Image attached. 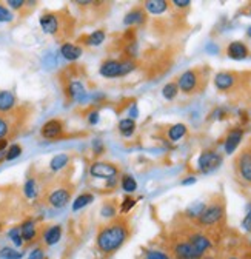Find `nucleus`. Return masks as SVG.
<instances>
[{"mask_svg": "<svg viewBox=\"0 0 251 259\" xmlns=\"http://www.w3.org/2000/svg\"><path fill=\"white\" fill-rule=\"evenodd\" d=\"M130 238V225L127 219L116 218L104 225L97 233L96 245L104 254H113Z\"/></svg>", "mask_w": 251, "mask_h": 259, "instance_id": "1", "label": "nucleus"}, {"mask_svg": "<svg viewBox=\"0 0 251 259\" xmlns=\"http://www.w3.org/2000/svg\"><path fill=\"white\" fill-rule=\"evenodd\" d=\"M64 90H65V94L70 101L73 102H79L82 101V97L85 96V87H83V82L77 77H70L65 85H64Z\"/></svg>", "mask_w": 251, "mask_h": 259, "instance_id": "14", "label": "nucleus"}, {"mask_svg": "<svg viewBox=\"0 0 251 259\" xmlns=\"http://www.w3.org/2000/svg\"><path fill=\"white\" fill-rule=\"evenodd\" d=\"M28 259H45V251H43V248H40V247L34 248L33 251H31V253L28 254Z\"/></svg>", "mask_w": 251, "mask_h": 259, "instance_id": "41", "label": "nucleus"}, {"mask_svg": "<svg viewBox=\"0 0 251 259\" xmlns=\"http://www.w3.org/2000/svg\"><path fill=\"white\" fill-rule=\"evenodd\" d=\"M143 257H145V259H171L165 251L158 250V248H149V250H145Z\"/></svg>", "mask_w": 251, "mask_h": 259, "instance_id": "34", "label": "nucleus"}, {"mask_svg": "<svg viewBox=\"0 0 251 259\" xmlns=\"http://www.w3.org/2000/svg\"><path fill=\"white\" fill-rule=\"evenodd\" d=\"M2 160H7V151L0 153V162H2Z\"/></svg>", "mask_w": 251, "mask_h": 259, "instance_id": "49", "label": "nucleus"}, {"mask_svg": "<svg viewBox=\"0 0 251 259\" xmlns=\"http://www.w3.org/2000/svg\"><path fill=\"white\" fill-rule=\"evenodd\" d=\"M188 241L191 242V245L204 256V253L211 248V239L208 236H205L204 233H193L188 236Z\"/></svg>", "mask_w": 251, "mask_h": 259, "instance_id": "20", "label": "nucleus"}, {"mask_svg": "<svg viewBox=\"0 0 251 259\" xmlns=\"http://www.w3.org/2000/svg\"><path fill=\"white\" fill-rule=\"evenodd\" d=\"M82 53H83V50L79 45H74V44H70V42L62 44V47H60V54L70 62L77 60L82 56Z\"/></svg>", "mask_w": 251, "mask_h": 259, "instance_id": "21", "label": "nucleus"}, {"mask_svg": "<svg viewBox=\"0 0 251 259\" xmlns=\"http://www.w3.org/2000/svg\"><path fill=\"white\" fill-rule=\"evenodd\" d=\"M230 259H239V257H236V256H233V257H230Z\"/></svg>", "mask_w": 251, "mask_h": 259, "instance_id": "52", "label": "nucleus"}, {"mask_svg": "<svg viewBox=\"0 0 251 259\" xmlns=\"http://www.w3.org/2000/svg\"><path fill=\"white\" fill-rule=\"evenodd\" d=\"M120 187L123 191H127V193H134L137 190V182L133 176L130 175H123L122 179H120Z\"/></svg>", "mask_w": 251, "mask_h": 259, "instance_id": "30", "label": "nucleus"}, {"mask_svg": "<svg viewBox=\"0 0 251 259\" xmlns=\"http://www.w3.org/2000/svg\"><path fill=\"white\" fill-rule=\"evenodd\" d=\"M137 117V107L133 105V108L130 110V119H136Z\"/></svg>", "mask_w": 251, "mask_h": 259, "instance_id": "48", "label": "nucleus"}, {"mask_svg": "<svg viewBox=\"0 0 251 259\" xmlns=\"http://www.w3.org/2000/svg\"><path fill=\"white\" fill-rule=\"evenodd\" d=\"M60 238H62V227L60 225H49L42 233V241L48 247L56 245L60 241Z\"/></svg>", "mask_w": 251, "mask_h": 259, "instance_id": "19", "label": "nucleus"}, {"mask_svg": "<svg viewBox=\"0 0 251 259\" xmlns=\"http://www.w3.org/2000/svg\"><path fill=\"white\" fill-rule=\"evenodd\" d=\"M68 162H70V154L67 153H60V154H56L51 162H49V168L53 171H59L62 168H65L68 165Z\"/></svg>", "mask_w": 251, "mask_h": 259, "instance_id": "27", "label": "nucleus"}, {"mask_svg": "<svg viewBox=\"0 0 251 259\" xmlns=\"http://www.w3.org/2000/svg\"><path fill=\"white\" fill-rule=\"evenodd\" d=\"M88 122H89L91 125H96V123L99 122V111L91 110V111L88 113Z\"/></svg>", "mask_w": 251, "mask_h": 259, "instance_id": "43", "label": "nucleus"}, {"mask_svg": "<svg viewBox=\"0 0 251 259\" xmlns=\"http://www.w3.org/2000/svg\"><path fill=\"white\" fill-rule=\"evenodd\" d=\"M20 154H22V147L17 145V144H14V145H11V147L8 148V151H7V160H13V159H16V157H19Z\"/></svg>", "mask_w": 251, "mask_h": 259, "instance_id": "36", "label": "nucleus"}, {"mask_svg": "<svg viewBox=\"0 0 251 259\" xmlns=\"http://www.w3.org/2000/svg\"><path fill=\"white\" fill-rule=\"evenodd\" d=\"M117 214V208L113 202H105L102 210H101V216L102 218H107V219H113L114 216Z\"/></svg>", "mask_w": 251, "mask_h": 259, "instance_id": "35", "label": "nucleus"}, {"mask_svg": "<svg viewBox=\"0 0 251 259\" xmlns=\"http://www.w3.org/2000/svg\"><path fill=\"white\" fill-rule=\"evenodd\" d=\"M186 132H188L186 125H183V123H174V125H171L168 128V133L167 135H168V139L171 142H176V141H180L186 135Z\"/></svg>", "mask_w": 251, "mask_h": 259, "instance_id": "26", "label": "nucleus"}, {"mask_svg": "<svg viewBox=\"0 0 251 259\" xmlns=\"http://www.w3.org/2000/svg\"><path fill=\"white\" fill-rule=\"evenodd\" d=\"M143 10L151 14H162L168 10V2L165 0H148L143 4Z\"/></svg>", "mask_w": 251, "mask_h": 259, "instance_id": "23", "label": "nucleus"}, {"mask_svg": "<svg viewBox=\"0 0 251 259\" xmlns=\"http://www.w3.org/2000/svg\"><path fill=\"white\" fill-rule=\"evenodd\" d=\"M225 216V208L222 202H211L210 205H205L204 211L197 218L199 225L202 227H213L217 222H221Z\"/></svg>", "mask_w": 251, "mask_h": 259, "instance_id": "5", "label": "nucleus"}, {"mask_svg": "<svg viewBox=\"0 0 251 259\" xmlns=\"http://www.w3.org/2000/svg\"><path fill=\"white\" fill-rule=\"evenodd\" d=\"M204 85H207V80H204L199 70H186L177 79L179 91H182L185 94H194V93L200 91L204 88Z\"/></svg>", "mask_w": 251, "mask_h": 259, "instance_id": "4", "label": "nucleus"}, {"mask_svg": "<svg viewBox=\"0 0 251 259\" xmlns=\"http://www.w3.org/2000/svg\"><path fill=\"white\" fill-rule=\"evenodd\" d=\"M243 138V130L242 128H233L231 132L227 135L225 142H224V150L227 154H233L236 151V148L239 147V144L242 142Z\"/></svg>", "mask_w": 251, "mask_h": 259, "instance_id": "15", "label": "nucleus"}, {"mask_svg": "<svg viewBox=\"0 0 251 259\" xmlns=\"http://www.w3.org/2000/svg\"><path fill=\"white\" fill-rule=\"evenodd\" d=\"M16 96L11 91H0V114H8L17 108Z\"/></svg>", "mask_w": 251, "mask_h": 259, "instance_id": "18", "label": "nucleus"}, {"mask_svg": "<svg viewBox=\"0 0 251 259\" xmlns=\"http://www.w3.org/2000/svg\"><path fill=\"white\" fill-rule=\"evenodd\" d=\"M20 111L17 108L8 114H0V139H8L20 126Z\"/></svg>", "mask_w": 251, "mask_h": 259, "instance_id": "7", "label": "nucleus"}, {"mask_svg": "<svg viewBox=\"0 0 251 259\" xmlns=\"http://www.w3.org/2000/svg\"><path fill=\"white\" fill-rule=\"evenodd\" d=\"M8 147V139H0V153L5 151Z\"/></svg>", "mask_w": 251, "mask_h": 259, "instance_id": "47", "label": "nucleus"}, {"mask_svg": "<svg viewBox=\"0 0 251 259\" xmlns=\"http://www.w3.org/2000/svg\"><path fill=\"white\" fill-rule=\"evenodd\" d=\"M196 182V178L194 176H190V178H186L182 181V185H190V184H194Z\"/></svg>", "mask_w": 251, "mask_h": 259, "instance_id": "46", "label": "nucleus"}, {"mask_svg": "<svg viewBox=\"0 0 251 259\" xmlns=\"http://www.w3.org/2000/svg\"><path fill=\"white\" fill-rule=\"evenodd\" d=\"M162 94L167 101H173L176 99V96L179 94V87L177 82H168L164 88H162Z\"/></svg>", "mask_w": 251, "mask_h": 259, "instance_id": "31", "label": "nucleus"}, {"mask_svg": "<svg viewBox=\"0 0 251 259\" xmlns=\"http://www.w3.org/2000/svg\"><path fill=\"white\" fill-rule=\"evenodd\" d=\"M173 253L177 259H200L202 254L191 245L190 241H177L173 245Z\"/></svg>", "mask_w": 251, "mask_h": 259, "instance_id": "12", "label": "nucleus"}, {"mask_svg": "<svg viewBox=\"0 0 251 259\" xmlns=\"http://www.w3.org/2000/svg\"><path fill=\"white\" fill-rule=\"evenodd\" d=\"M222 154H219L217 151L214 150H205L200 153L199 159H197V167H199V171L204 173V175H208L214 170H217L222 164Z\"/></svg>", "mask_w": 251, "mask_h": 259, "instance_id": "6", "label": "nucleus"}, {"mask_svg": "<svg viewBox=\"0 0 251 259\" xmlns=\"http://www.w3.org/2000/svg\"><path fill=\"white\" fill-rule=\"evenodd\" d=\"M136 205V199H133L131 196H127L123 199V202H122V205H120V211L122 213H128V211H131V208Z\"/></svg>", "mask_w": 251, "mask_h": 259, "instance_id": "37", "label": "nucleus"}, {"mask_svg": "<svg viewBox=\"0 0 251 259\" xmlns=\"http://www.w3.org/2000/svg\"><path fill=\"white\" fill-rule=\"evenodd\" d=\"M119 132L123 138H131L136 132V120L134 119H122L119 122Z\"/></svg>", "mask_w": 251, "mask_h": 259, "instance_id": "24", "label": "nucleus"}, {"mask_svg": "<svg viewBox=\"0 0 251 259\" xmlns=\"http://www.w3.org/2000/svg\"><path fill=\"white\" fill-rule=\"evenodd\" d=\"M204 208H205V204H197V205H194L191 208H188L186 214H188V218H196L197 219L200 216V213L204 211Z\"/></svg>", "mask_w": 251, "mask_h": 259, "instance_id": "39", "label": "nucleus"}, {"mask_svg": "<svg viewBox=\"0 0 251 259\" xmlns=\"http://www.w3.org/2000/svg\"><path fill=\"white\" fill-rule=\"evenodd\" d=\"M248 14H249V16H251V7H249V8H248Z\"/></svg>", "mask_w": 251, "mask_h": 259, "instance_id": "51", "label": "nucleus"}, {"mask_svg": "<svg viewBox=\"0 0 251 259\" xmlns=\"http://www.w3.org/2000/svg\"><path fill=\"white\" fill-rule=\"evenodd\" d=\"M105 40V31L104 29H97V31H92L91 34L83 37V44L88 47H99L102 45Z\"/></svg>", "mask_w": 251, "mask_h": 259, "instance_id": "25", "label": "nucleus"}, {"mask_svg": "<svg viewBox=\"0 0 251 259\" xmlns=\"http://www.w3.org/2000/svg\"><path fill=\"white\" fill-rule=\"evenodd\" d=\"M89 175L92 178L97 179H111L119 176V167L116 164H111V162H104V160H97L92 162L89 167Z\"/></svg>", "mask_w": 251, "mask_h": 259, "instance_id": "9", "label": "nucleus"}, {"mask_svg": "<svg viewBox=\"0 0 251 259\" xmlns=\"http://www.w3.org/2000/svg\"><path fill=\"white\" fill-rule=\"evenodd\" d=\"M92 150H94V153H96L97 156H101L102 153H104V144L101 142V141H94V144H92Z\"/></svg>", "mask_w": 251, "mask_h": 259, "instance_id": "44", "label": "nucleus"}, {"mask_svg": "<svg viewBox=\"0 0 251 259\" xmlns=\"http://www.w3.org/2000/svg\"><path fill=\"white\" fill-rule=\"evenodd\" d=\"M249 83H251V79H249Z\"/></svg>", "mask_w": 251, "mask_h": 259, "instance_id": "53", "label": "nucleus"}, {"mask_svg": "<svg viewBox=\"0 0 251 259\" xmlns=\"http://www.w3.org/2000/svg\"><path fill=\"white\" fill-rule=\"evenodd\" d=\"M136 68V63L134 60L131 59H127V60H105L101 68H99V73L101 76L104 77H108V79H114V77H123L130 74L131 71H134Z\"/></svg>", "mask_w": 251, "mask_h": 259, "instance_id": "3", "label": "nucleus"}, {"mask_svg": "<svg viewBox=\"0 0 251 259\" xmlns=\"http://www.w3.org/2000/svg\"><path fill=\"white\" fill-rule=\"evenodd\" d=\"M8 238L13 241V244L16 247H22L25 244V241L22 238V233H20V227H13V229L8 232Z\"/></svg>", "mask_w": 251, "mask_h": 259, "instance_id": "33", "label": "nucleus"}, {"mask_svg": "<svg viewBox=\"0 0 251 259\" xmlns=\"http://www.w3.org/2000/svg\"><path fill=\"white\" fill-rule=\"evenodd\" d=\"M236 171L239 178L251 185V147L245 148L236 159Z\"/></svg>", "mask_w": 251, "mask_h": 259, "instance_id": "10", "label": "nucleus"}, {"mask_svg": "<svg viewBox=\"0 0 251 259\" xmlns=\"http://www.w3.org/2000/svg\"><path fill=\"white\" fill-rule=\"evenodd\" d=\"M71 187L67 185H59L53 190L48 191V196H46V202L53 207V208H64L70 199H71Z\"/></svg>", "mask_w": 251, "mask_h": 259, "instance_id": "8", "label": "nucleus"}, {"mask_svg": "<svg viewBox=\"0 0 251 259\" xmlns=\"http://www.w3.org/2000/svg\"><path fill=\"white\" fill-rule=\"evenodd\" d=\"M242 229H243L245 232L251 233V210L246 213V216H245L243 221H242Z\"/></svg>", "mask_w": 251, "mask_h": 259, "instance_id": "42", "label": "nucleus"}, {"mask_svg": "<svg viewBox=\"0 0 251 259\" xmlns=\"http://www.w3.org/2000/svg\"><path fill=\"white\" fill-rule=\"evenodd\" d=\"M145 19H146V14H145L143 8H133L127 16H125L123 23L125 25H139V23H143Z\"/></svg>", "mask_w": 251, "mask_h": 259, "instance_id": "22", "label": "nucleus"}, {"mask_svg": "<svg viewBox=\"0 0 251 259\" xmlns=\"http://www.w3.org/2000/svg\"><path fill=\"white\" fill-rule=\"evenodd\" d=\"M20 233H22V238L25 242H33L37 239L39 229H37V225L33 219H26L20 225Z\"/></svg>", "mask_w": 251, "mask_h": 259, "instance_id": "17", "label": "nucleus"}, {"mask_svg": "<svg viewBox=\"0 0 251 259\" xmlns=\"http://www.w3.org/2000/svg\"><path fill=\"white\" fill-rule=\"evenodd\" d=\"M25 254L16 248H11V247H4L0 250V257L2 259H22Z\"/></svg>", "mask_w": 251, "mask_h": 259, "instance_id": "32", "label": "nucleus"}, {"mask_svg": "<svg viewBox=\"0 0 251 259\" xmlns=\"http://www.w3.org/2000/svg\"><path fill=\"white\" fill-rule=\"evenodd\" d=\"M13 19H14L13 13L5 5L0 4V22H13Z\"/></svg>", "mask_w": 251, "mask_h": 259, "instance_id": "38", "label": "nucleus"}, {"mask_svg": "<svg viewBox=\"0 0 251 259\" xmlns=\"http://www.w3.org/2000/svg\"><path fill=\"white\" fill-rule=\"evenodd\" d=\"M246 36L251 37V26H248V29H246Z\"/></svg>", "mask_w": 251, "mask_h": 259, "instance_id": "50", "label": "nucleus"}, {"mask_svg": "<svg viewBox=\"0 0 251 259\" xmlns=\"http://www.w3.org/2000/svg\"><path fill=\"white\" fill-rule=\"evenodd\" d=\"M237 83H239V76L233 71H221L214 76V87L216 90L222 93H228L234 90Z\"/></svg>", "mask_w": 251, "mask_h": 259, "instance_id": "11", "label": "nucleus"}, {"mask_svg": "<svg viewBox=\"0 0 251 259\" xmlns=\"http://www.w3.org/2000/svg\"><path fill=\"white\" fill-rule=\"evenodd\" d=\"M71 17L65 16L64 13H56V11H48L40 16V28L46 34H51L54 37H65L71 34L73 26H70Z\"/></svg>", "mask_w": 251, "mask_h": 259, "instance_id": "2", "label": "nucleus"}, {"mask_svg": "<svg viewBox=\"0 0 251 259\" xmlns=\"http://www.w3.org/2000/svg\"><path fill=\"white\" fill-rule=\"evenodd\" d=\"M173 5L174 7H177V8H188V7H190L191 5V2H190V0H174V2H173Z\"/></svg>", "mask_w": 251, "mask_h": 259, "instance_id": "45", "label": "nucleus"}, {"mask_svg": "<svg viewBox=\"0 0 251 259\" xmlns=\"http://www.w3.org/2000/svg\"><path fill=\"white\" fill-rule=\"evenodd\" d=\"M64 132H65L64 122L60 119H51L46 123H43V126L40 130V135H42V138L53 141V139H60L64 136Z\"/></svg>", "mask_w": 251, "mask_h": 259, "instance_id": "13", "label": "nucleus"}, {"mask_svg": "<svg viewBox=\"0 0 251 259\" xmlns=\"http://www.w3.org/2000/svg\"><path fill=\"white\" fill-rule=\"evenodd\" d=\"M92 201H94V194H91V193H82V194H79V196L76 198V201H74V204H73V210H74V211L82 210V208H85L86 205H89Z\"/></svg>", "mask_w": 251, "mask_h": 259, "instance_id": "29", "label": "nucleus"}, {"mask_svg": "<svg viewBox=\"0 0 251 259\" xmlns=\"http://www.w3.org/2000/svg\"><path fill=\"white\" fill-rule=\"evenodd\" d=\"M227 56L230 59H234V60H242V59H246L249 56V50L243 42L236 40L227 47Z\"/></svg>", "mask_w": 251, "mask_h": 259, "instance_id": "16", "label": "nucleus"}, {"mask_svg": "<svg viewBox=\"0 0 251 259\" xmlns=\"http://www.w3.org/2000/svg\"><path fill=\"white\" fill-rule=\"evenodd\" d=\"M23 194L28 198V199H34L37 198V194H39V187H37V182L34 178H29L25 185H23Z\"/></svg>", "mask_w": 251, "mask_h": 259, "instance_id": "28", "label": "nucleus"}, {"mask_svg": "<svg viewBox=\"0 0 251 259\" xmlns=\"http://www.w3.org/2000/svg\"><path fill=\"white\" fill-rule=\"evenodd\" d=\"M7 5L11 7L16 11H22L25 8V5H28V2H23V0H8Z\"/></svg>", "mask_w": 251, "mask_h": 259, "instance_id": "40", "label": "nucleus"}]
</instances>
